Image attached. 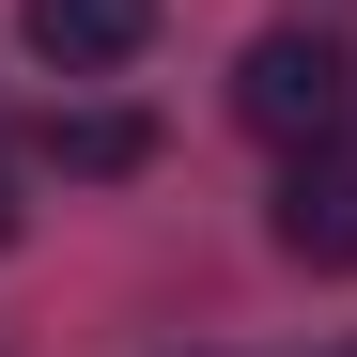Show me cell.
<instances>
[{"label":"cell","mask_w":357,"mask_h":357,"mask_svg":"<svg viewBox=\"0 0 357 357\" xmlns=\"http://www.w3.org/2000/svg\"><path fill=\"white\" fill-rule=\"evenodd\" d=\"M233 109L280 140V155H311V140H342V109H357V63L326 31H264L249 63H233Z\"/></svg>","instance_id":"1"},{"label":"cell","mask_w":357,"mask_h":357,"mask_svg":"<svg viewBox=\"0 0 357 357\" xmlns=\"http://www.w3.org/2000/svg\"><path fill=\"white\" fill-rule=\"evenodd\" d=\"M16 31H31L47 78H125L140 47H155V0H31Z\"/></svg>","instance_id":"2"},{"label":"cell","mask_w":357,"mask_h":357,"mask_svg":"<svg viewBox=\"0 0 357 357\" xmlns=\"http://www.w3.org/2000/svg\"><path fill=\"white\" fill-rule=\"evenodd\" d=\"M264 233H280V264H326V280H342V264H357V155L311 140V155L280 171V218H264Z\"/></svg>","instance_id":"3"},{"label":"cell","mask_w":357,"mask_h":357,"mask_svg":"<svg viewBox=\"0 0 357 357\" xmlns=\"http://www.w3.org/2000/svg\"><path fill=\"white\" fill-rule=\"evenodd\" d=\"M155 125L140 109H47V171H140Z\"/></svg>","instance_id":"4"},{"label":"cell","mask_w":357,"mask_h":357,"mask_svg":"<svg viewBox=\"0 0 357 357\" xmlns=\"http://www.w3.org/2000/svg\"><path fill=\"white\" fill-rule=\"evenodd\" d=\"M16 233H31V202H16V155H0V249H16Z\"/></svg>","instance_id":"5"}]
</instances>
